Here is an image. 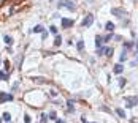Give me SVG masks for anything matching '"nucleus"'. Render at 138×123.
I'll return each mask as SVG.
<instances>
[{"label":"nucleus","instance_id":"obj_7","mask_svg":"<svg viewBox=\"0 0 138 123\" xmlns=\"http://www.w3.org/2000/svg\"><path fill=\"white\" fill-rule=\"evenodd\" d=\"M122 71H124V65H122V63H117V65L113 68V73H114V74H121Z\"/></svg>","mask_w":138,"mask_h":123},{"label":"nucleus","instance_id":"obj_10","mask_svg":"<svg viewBox=\"0 0 138 123\" xmlns=\"http://www.w3.org/2000/svg\"><path fill=\"white\" fill-rule=\"evenodd\" d=\"M32 30L35 32V33H43V32H45V27H43L41 24H38V25H35V27H33Z\"/></svg>","mask_w":138,"mask_h":123},{"label":"nucleus","instance_id":"obj_19","mask_svg":"<svg viewBox=\"0 0 138 123\" xmlns=\"http://www.w3.org/2000/svg\"><path fill=\"white\" fill-rule=\"evenodd\" d=\"M132 46H133V43H132V41H127V43H124V49H127V51H129V49L132 47Z\"/></svg>","mask_w":138,"mask_h":123},{"label":"nucleus","instance_id":"obj_11","mask_svg":"<svg viewBox=\"0 0 138 123\" xmlns=\"http://www.w3.org/2000/svg\"><path fill=\"white\" fill-rule=\"evenodd\" d=\"M105 28H106V30H108V32H114V28H116V25H114L113 22H106V24H105Z\"/></svg>","mask_w":138,"mask_h":123},{"label":"nucleus","instance_id":"obj_14","mask_svg":"<svg viewBox=\"0 0 138 123\" xmlns=\"http://www.w3.org/2000/svg\"><path fill=\"white\" fill-rule=\"evenodd\" d=\"M3 41H5L6 44H13V38L10 35H5V36H3Z\"/></svg>","mask_w":138,"mask_h":123},{"label":"nucleus","instance_id":"obj_8","mask_svg":"<svg viewBox=\"0 0 138 123\" xmlns=\"http://www.w3.org/2000/svg\"><path fill=\"white\" fill-rule=\"evenodd\" d=\"M103 41H105V38H103V36H95V46L97 47H102V44H103Z\"/></svg>","mask_w":138,"mask_h":123},{"label":"nucleus","instance_id":"obj_18","mask_svg":"<svg viewBox=\"0 0 138 123\" xmlns=\"http://www.w3.org/2000/svg\"><path fill=\"white\" fill-rule=\"evenodd\" d=\"M105 55L111 57V55H113V49H111V47H105Z\"/></svg>","mask_w":138,"mask_h":123},{"label":"nucleus","instance_id":"obj_3","mask_svg":"<svg viewBox=\"0 0 138 123\" xmlns=\"http://www.w3.org/2000/svg\"><path fill=\"white\" fill-rule=\"evenodd\" d=\"M8 101H13V95H11V93L0 92V104H3V103H8Z\"/></svg>","mask_w":138,"mask_h":123},{"label":"nucleus","instance_id":"obj_13","mask_svg":"<svg viewBox=\"0 0 138 123\" xmlns=\"http://www.w3.org/2000/svg\"><path fill=\"white\" fill-rule=\"evenodd\" d=\"M60 44H62V36L56 35V38H54V46H60Z\"/></svg>","mask_w":138,"mask_h":123},{"label":"nucleus","instance_id":"obj_32","mask_svg":"<svg viewBox=\"0 0 138 123\" xmlns=\"http://www.w3.org/2000/svg\"><path fill=\"white\" fill-rule=\"evenodd\" d=\"M2 120H3V118H0V123H2Z\"/></svg>","mask_w":138,"mask_h":123},{"label":"nucleus","instance_id":"obj_17","mask_svg":"<svg viewBox=\"0 0 138 123\" xmlns=\"http://www.w3.org/2000/svg\"><path fill=\"white\" fill-rule=\"evenodd\" d=\"M2 118H3V120H5V122H10V120H11V114H10V112H5Z\"/></svg>","mask_w":138,"mask_h":123},{"label":"nucleus","instance_id":"obj_27","mask_svg":"<svg viewBox=\"0 0 138 123\" xmlns=\"http://www.w3.org/2000/svg\"><path fill=\"white\" fill-rule=\"evenodd\" d=\"M24 122H25V123L30 122V117H29V115H24Z\"/></svg>","mask_w":138,"mask_h":123},{"label":"nucleus","instance_id":"obj_9","mask_svg":"<svg viewBox=\"0 0 138 123\" xmlns=\"http://www.w3.org/2000/svg\"><path fill=\"white\" fill-rule=\"evenodd\" d=\"M67 106H68V112H75V101H73V99H68Z\"/></svg>","mask_w":138,"mask_h":123},{"label":"nucleus","instance_id":"obj_16","mask_svg":"<svg viewBox=\"0 0 138 123\" xmlns=\"http://www.w3.org/2000/svg\"><path fill=\"white\" fill-rule=\"evenodd\" d=\"M8 77L10 76L6 74V73H3V71H0V81H8Z\"/></svg>","mask_w":138,"mask_h":123},{"label":"nucleus","instance_id":"obj_28","mask_svg":"<svg viewBox=\"0 0 138 123\" xmlns=\"http://www.w3.org/2000/svg\"><path fill=\"white\" fill-rule=\"evenodd\" d=\"M100 109H102V111H105V112H110V109L106 107V106H102V107H100Z\"/></svg>","mask_w":138,"mask_h":123},{"label":"nucleus","instance_id":"obj_21","mask_svg":"<svg viewBox=\"0 0 138 123\" xmlns=\"http://www.w3.org/2000/svg\"><path fill=\"white\" fill-rule=\"evenodd\" d=\"M125 58H127V49H124V52L121 54V62H124Z\"/></svg>","mask_w":138,"mask_h":123},{"label":"nucleus","instance_id":"obj_12","mask_svg":"<svg viewBox=\"0 0 138 123\" xmlns=\"http://www.w3.org/2000/svg\"><path fill=\"white\" fill-rule=\"evenodd\" d=\"M76 49H78V52L84 51V41H83V39H79V41L76 43Z\"/></svg>","mask_w":138,"mask_h":123},{"label":"nucleus","instance_id":"obj_33","mask_svg":"<svg viewBox=\"0 0 138 123\" xmlns=\"http://www.w3.org/2000/svg\"><path fill=\"white\" fill-rule=\"evenodd\" d=\"M0 65H2V60H0Z\"/></svg>","mask_w":138,"mask_h":123},{"label":"nucleus","instance_id":"obj_34","mask_svg":"<svg viewBox=\"0 0 138 123\" xmlns=\"http://www.w3.org/2000/svg\"><path fill=\"white\" fill-rule=\"evenodd\" d=\"M29 123H30V122H29Z\"/></svg>","mask_w":138,"mask_h":123},{"label":"nucleus","instance_id":"obj_15","mask_svg":"<svg viewBox=\"0 0 138 123\" xmlns=\"http://www.w3.org/2000/svg\"><path fill=\"white\" fill-rule=\"evenodd\" d=\"M116 114H117V115H119V117H121V118H125V117H127V115H125V112H124V111H122V109H116Z\"/></svg>","mask_w":138,"mask_h":123},{"label":"nucleus","instance_id":"obj_6","mask_svg":"<svg viewBox=\"0 0 138 123\" xmlns=\"http://www.w3.org/2000/svg\"><path fill=\"white\" fill-rule=\"evenodd\" d=\"M60 24H62L63 28H70L73 24H75V22H73L72 19H68V18H62V19H60Z\"/></svg>","mask_w":138,"mask_h":123},{"label":"nucleus","instance_id":"obj_29","mask_svg":"<svg viewBox=\"0 0 138 123\" xmlns=\"http://www.w3.org/2000/svg\"><path fill=\"white\" fill-rule=\"evenodd\" d=\"M56 123H67L65 120H56Z\"/></svg>","mask_w":138,"mask_h":123},{"label":"nucleus","instance_id":"obj_23","mask_svg":"<svg viewBox=\"0 0 138 123\" xmlns=\"http://www.w3.org/2000/svg\"><path fill=\"white\" fill-rule=\"evenodd\" d=\"M51 120H57V115H56V112H49V115H48Z\"/></svg>","mask_w":138,"mask_h":123},{"label":"nucleus","instance_id":"obj_26","mask_svg":"<svg viewBox=\"0 0 138 123\" xmlns=\"http://www.w3.org/2000/svg\"><path fill=\"white\" fill-rule=\"evenodd\" d=\"M113 38H114V36H113V33L110 32V35H108V36H105V41H110V39H113Z\"/></svg>","mask_w":138,"mask_h":123},{"label":"nucleus","instance_id":"obj_22","mask_svg":"<svg viewBox=\"0 0 138 123\" xmlns=\"http://www.w3.org/2000/svg\"><path fill=\"white\" fill-rule=\"evenodd\" d=\"M49 32L54 33V35H57V27H56V25H51V27H49Z\"/></svg>","mask_w":138,"mask_h":123},{"label":"nucleus","instance_id":"obj_31","mask_svg":"<svg viewBox=\"0 0 138 123\" xmlns=\"http://www.w3.org/2000/svg\"><path fill=\"white\" fill-rule=\"evenodd\" d=\"M137 51H138V43H137Z\"/></svg>","mask_w":138,"mask_h":123},{"label":"nucleus","instance_id":"obj_1","mask_svg":"<svg viewBox=\"0 0 138 123\" xmlns=\"http://www.w3.org/2000/svg\"><path fill=\"white\" fill-rule=\"evenodd\" d=\"M124 101H125L127 107H135V106L138 104V96H125Z\"/></svg>","mask_w":138,"mask_h":123},{"label":"nucleus","instance_id":"obj_20","mask_svg":"<svg viewBox=\"0 0 138 123\" xmlns=\"http://www.w3.org/2000/svg\"><path fill=\"white\" fill-rule=\"evenodd\" d=\"M97 55H105V47H97Z\"/></svg>","mask_w":138,"mask_h":123},{"label":"nucleus","instance_id":"obj_2","mask_svg":"<svg viewBox=\"0 0 138 123\" xmlns=\"http://www.w3.org/2000/svg\"><path fill=\"white\" fill-rule=\"evenodd\" d=\"M94 24V14H87L86 18L83 19V22H81V27H90V25Z\"/></svg>","mask_w":138,"mask_h":123},{"label":"nucleus","instance_id":"obj_25","mask_svg":"<svg viewBox=\"0 0 138 123\" xmlns=\"http://www.w3.org/2000/svg\"><path fill=\"white\" fill-rule=\"evenodd\" d=\"M48 122V115L46 114H41V123H46Z\"/></svg>","mask_w":138,"mask_h":123},{"label":"nucleus","instance_id":"obj_5","mask_svg":"<svg viewBox=\"0 0 138 123\" xmlns=\"http://www.w3.org/2000/svg\"><path fill=\"white\" fill-rule=\"evenodd\" d=\"M59 6L62 8V6H65V8H68V9H75V3L72 2V0H62V2H59Z\"/></svg>","mask_w":138,"mask_h":123},{"label":"nucleus","instance_id":"obj_30","mask_svg":"<svg viewBox=\"0 0 138 123\" xmlns=\"http://www.w3.org/2000/svg\"><path fill=\"white\" fill-rule=\"evenodd\" d=\"M81 122H83V123H87V120H86V118H84V117L81 118Z\"/></svg>","mask_w":138,"mask_h":123},{"label":"nucleus","instance_id":"obj_24","mask_svg":"<svg viewBox=\"0 0 138 123\" xmlns=\"http://www.w3.org/2000/svg\"><path fill=\"white\" fill-rule=\"evenodd\" d=\"M124 85H125V79H124V77H121V79H119V87L122 88Z\"/></svg>","mask_w":138,"mask_h":123},{"label":"nucleus","instance_id":"obj_4","mask_svg":"<svg viewBox=\"0 0 138 123\" xmlns=\"http://www.w3.org/2000/svg\"><path fill=\"white\" fill-rule=\"evenodd\" d=\"M111 14H114L116 18L122 19L124 16H127V11H125V9H122V8H113V9H111Z\"/></svg>","mask_w":138,"mask_h":123}]
</instances>
